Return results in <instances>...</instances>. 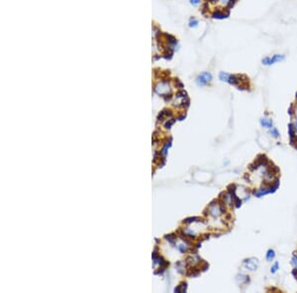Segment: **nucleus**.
<instances>
[{
    "label": "nucleus",
    "instance_id": "f257e3e1",
    "mask_svg": "<svg viewBox=\"0 0 297 293\" xmlns=\"http://www.w3.org/2000/svg\"><path fill=\"white\" fill-rule=\"evenodd\" d=\"M219 78L222 81H225V82H228L232 85H239L240 82V77L237 75H231V74H228L226 72H220L219 74Z\"/></svg>",
    "mask_w": 297,
    "mask_h": 293
},
{
    "label": "nucleus",
    "instance_id": "ddd939ff",
    "mask_svg": "<svg viewBox=\"0 0 297 293\" xmlns=\"http://www.w3.org/2000/svg\"><path fill=\"white\" fill-rule=\"evenodd\" d=\"M292 264L295 267V269H297V257L292 258Z\"/></svg>",
    "mask_w": 297,
    "mask_h": 293
},
{
    "label": "nucleus",
    "instance_id": "2eb2a0df",
    "mask_svg": "<svg viewBox=\"0 0 297 293\" xmlns=\"http://www.w3.org/2000/svg\"><path fill=\"white\" fill-rule=\"evenodd\" d=\"M293 126H294V131H295V132L297 133V121H296V122H294V124H293Z\"/></svg>",
    "mask_w": 297,
    "mask_h": 293
},
{
    "label": "nucleus",
    "instance_id": "1a4fd4ad",
    "mask_svg": "<svg viewBox=\"0 0 297 293\" xmlns=\"http://www.w3.org/2000/svg\"><path fill=\"white\" fill-rule=\"evenodd\" d=\"M219 3L222 6H228L232 3V0H219Z\"/></svg>",
    "mask_w": 297,
    "mask_h": 293
},
{
    "label": "nucleus",
    "instance_id": "dca6fc26",
    "mask_svg": "<svg viewBox=\"0 0 297 293\" xmlns=\"http://www.w3.org/2000/svg\"><path fill=\"white\" fill-rule=\"evenodd\" d=\"M295 148H296V149H297V146H295Z\"/></svg>",
    "mask_w": 297,
    "mask_h": 293
},
{
    "label": "nucleus",
    "instance_id": "f03ea898",
    "mask_svg": "<svg viewBox=\"0 0 297 293\" xmlns=\"http://www.w3.org/2000/svg\"><path fill=\"white\" fill-rule=\"evenodd\" d=\"M211 80H212L211 73H209V72H203V73H201L200 75L198 76V78H197V84L200 85V86H204V85H206L208 82H210Z\"/></svg>",
    "mask_w": 297,
    "mask_h": 293
},
{
    "label": "nucleus",
    "instance_id": "423d86ee",
    "mask_svg": "<svg viewBox=\"0 0 297 293\" xmlns=\"http://www.w3.org/2000/svg\"><path fill=\"white\" fill-rule=\"evenodd\" d=\"M274 256H275L274 251H273V250H268L267 254H266V260H267L268 262H271L272 260H273Z\"/></svg>",
    "mask_w": 297,
    "mask_h": 293
},
{
    "label": "nucleus",
    "instance_id": "6e6552de",
    "mask_svg": "<svg viewBox=\"0 0 297 293\" xmlns=\"http://www.w3.org/2000/svg\"><path fill=\"white\" fill-rule=\"evenodd\" d=\"M213 17H214V18H216V19H224L226 16H225L224 13L217 11V12H215L214 14H213Z\"/></svg>",
    "mask_w": 297,
    "mask_h": 293
},
{
    "label": "nucleus",
    "instance_id": "9b49d317",
    "mask_svg": "<svg viewBox=\"0 0 297 293\" xmlns=\"http://www.w3.org/2000/svg\"><path fill=\"white\" fill-rule=\"evenodd\" d=\"M269 132H271V133L274 136V137H278V136H279V133H278V131H277V129H275V128H272Z\"/></svg>",
    "mask_w": 297,
    "mask_h": 293
},
{
    "label": "nucleus",
    "instance_id": "9d476101",
    "mask_svg": "<svg viewBox=\"0 0 297 293\" xmlns=\"http://www.w3.org/2000/svg\"><path fill=\"white\" fill-rule=\"evenodd\" d=\"M198 25V21L195 19H191L190 22H189V27H196Z\"/></svg>",
    "mask_w": 297,
    "mask_h": 293
},
{
    "label": "nucleus",
    "instance_id": "20e7f679",
    "mask_svg": "<svg viewBox=\"0 0 297 293\" xmlns=\"http://www.w3.org/2000/svg\"><path fill=\"white\" fill-rule=\"evenodd\" d=\"M284 60V56L283 54H274L272 56V64H274L275 62H280Z\"/></svg>",
    "mask_w": 297,
    "mask_h": 293
},
{
    "label": "nucleus",
    "instance_id": "f8f14e48",
    "mask_svg": "<svg viewBox=\"0 0 297 293\" xmlns=\"http://www.w3.org/2000/svg\"><path fill=\"white\" fill-rule=\"evenodd\" d=\"M277 269H278V263H275V264L272 268V274H274V272L277 270Z\"/></svg>",
    "mask_w": 297,
    "mask_h": 293
},
{
    "label": "nucleus",
    "instance_id": "4468645a",
    "mask_svg": "<svg viewBox=\"0 0 297 293\" xmlns=\"http://www.w3.org/2000/svg\"><path fill=\"white\" fill-rule=\"evenodd\" d=\"M190 3L192 5H198L200 3V0H190Z\"/></svg>",
    "mask_w": 297,
    "mask_h": 293
},
{
    "label": "nucleus",
    "instance_id": "7ed1b4c3",
    "mask_svg": "<svg viewBox=\"0 0 297 293\" xmlns=\"http://www.w3.org/2000/svg\"><path fill=\"white\" fill-rule=\"evenodd\" d=\"M245 265L246 268L249 270H255L258 268V262L255 258H251V260H246L245 261Z\"/></svg>",
    "mask_w": 297,
    "mask_h": 293
},
{
    "label": "nucleus",
    "instance_id": "0eeeda50",
    "mask_svg": "<svg viewBox=\"0 0 297 293\" xmlns=\"http://www.w3.org/2000/svg\"><path fill=\"white\" fill-rule=\"evenodd\" d=\"M261 62H262V64H264V65H267V66L272 65V57H269V56H266L265 58H262Z\"/></svg>",
    "mask_w": 297,
    "mask_h": 293
},
{
    "label": "nucleus",
    "instance_id": "39448f33",
    "mask_svg": "<svg viewBox=\"0 0 297 293\" xmlns=\"http://www.w3.org/2000/svg\"><path fill=\"white\" fill-rule=\"evenodd\" d=\"M261 125L265 127H272V120L269 119V120H266V119H261Z\"/></svg>",
    "mask_w": 297,
    "mask_h": 293
}]
</instances>
